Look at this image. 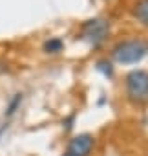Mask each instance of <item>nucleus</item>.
Instances as JSON below:
<instances>
[{"instance_id":"f03ea898","label":"nucleus","mask_w":148,"mask_h":156,"mask_svg":"<svg viewBox=\"0 0 148 156\" xmlns=\"http://www.w3.org/2000/svg\"><path fill=\"white\" fill-rule=\"evenodd\" d=\"M126 92L132 101H146L148 99V73L143 70H133L126 77Z\"/></svg>"},{"instance_id":"20e7f679","label":"nucleus","mask_w":148,"mask_h":156,"mask_svg":"<svg viewBox=\"0 0 148 156\" xmlns=\"http://www.w3.org/2000/svg\"><path fill=\"white\" fill-rule=\"evenodd\" d=\"M92 149H93V136L90 134H79L68 145V152L73 156H88Z\"/></svg>"},{"instance_id":"6e6552de","label":"nucleus","mask_w":148,"mask_h":156,"mask_svg":"<svg viewBox=\"0 0 148 156\" xmlns=\"http://www.w3.org/2000/svg\"><path fill=\"white\" fill-rule=\"evenodd\" d=\"M6 129H8V123H4V125H2V127H0V136H2V134H4V132H6Z\"/></svg>"},{"instance_id":"0eeeda50","label":"nucleus","mask_w":148,"mask_h":156,"mask_svg":"<svg viewBox=\"0 0 148 156\" xmlns=\"http://www.w3.org/2000/svg\"><path fill=\"white\" fill-rule=\"evenodd\" d=\"M20 103H22V94H15L13 99L9 101L8 108H6V116H13V114L17 112V108L20 107Z\"/></svg>"},{"instance_id":"1a4fd4ad","label":"nucleus","mask_w":148,"mask_h":156,"mask_svg":"<svg viewBox=\"0 0 148 156\" xmlns=\"http://www.w3.org/2000/svg\"><path fill=\"white\" fill-rule=\"evenodd\" d=\"M64 156H73V154H69V152H66V154H64Z\"/></svg>"},{"instance_id":"39448f33","label":"nucleus","mask_w":148,"mask_h":156,"mask_svg":"<svg viewBox=\"0 0 148 156\" xmlns=\"http://www.w3.org/2000/svg\"><path fill=\"white\" fill-rule=\"evenodd\" d=\"M133 15L137 17L139 22H143L144 26H148V0H141V2L135 6Z\"/></svg>"},{"instance_id":"7ed1b4c3","label":"nucleus","mask_w":148,"mask_h":156,"mask_svg":"<svg viewBox=\"0 0 148 156\" xmlns=\"http://www.w3.org/2000/svg\"><path fill=\"white\" fill-rule=\"evenodd\" d=\"M108 31H110V26L103 19H92V20L84 22V26H82V37L88 42H92L93 46L101 44L106 39Z\"/></svg>"},{"instance_id":"423d86ee","label":"nucleus","mask_w":148,"mask_h":156,"mask_svg":"<svg viewBox=\"0 0 148 156\" xmlns=\"http://www.w3.org/2000/svg\"><path fill=\"white\" fill-rule=\"evenodd\" d=\"M60 50H62V41L60 39H49L44 44V51H48V53H59Z\"/></svg>"},{"instance_id":"f257e3e1","label":"nucleus","mask_w":148,"mask_h":156,"mask_svg":"<svg viewBox=\"0 0 148 156\" xmlns=\"http://www.w3.org/2000/svg\"><path fill=\"white\" fill-rule=\"evenodd\" d=\"M146 51H148V44L141 39H135V41L119 42L112 50V55L121 64H133V62H139L146 55Z\"/></svg>"}]
</instances>
